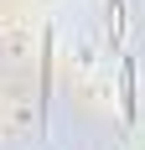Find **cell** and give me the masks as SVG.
<instances>
[{
	"label": "cell",
	"mask_w": 145,
	"mask_h": 150,
	"mask_svg": "<svg viewBox=\"0 0 145 150\" xmlns=\"http://www.w3.org/2000/svg\"><path fill=\"white\" fill-rule=\"evenodd\" d=\"M104 5H109V36L119 47V36H124V0H104Z\"/></svg>",
	"instance_id": "obj_2"
},
{
	"label": "cell",
	"mask_w": 145,
	"mask_h": 150,
	"mask_svg": "<svg viewBox=\"0 0 145 150\" xmlns=\"http://www.w3.org/2000/svg\"><path fill=\"white\" fill-rule=\"evenodd\" d=\"M119 109H124V119L135 124V62H124V98H119Z\"/></svg>",
	"instance_id": "obj_1"
}]
</instances>
